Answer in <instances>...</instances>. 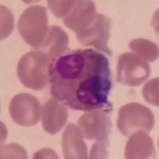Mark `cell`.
<instances>
[{
	"label": "cell",
	"instance_id": "cell-17",
	"mask_svg": "<svg viewBox=\"0 0 159 159\" xmlns=\"http://www.w3.org/2000/svg\"><path fill=\"white\" fill-rule=\"evenodd\" d=\"M14 30V17L12 13L1 6V40H3L11 34Z\"/></svg>",
	"mask_w": 159,
	"mask_h": 159
},
{
	"label": "cell",
	"instance_id": "cell-1",
	"mask_svg": "<svg viewBox=\"0 0 159 159\" xmlns=\"http://www.w3.org/2000/svg\"><path fill=\"white\" fill-rule=\"evenodd\" d=\"M49 75L51 96L70 109L112 108L108 59L97 51L69 49L51 62Z\"/></svg>",
	"mask_w": 159,
	"mask_h": 159
},
{
	"label": "cell",
	"instance_id": "cell-20",
	"mask_svg": "<svg viewBox=\"0 0 159 159\" xmlns=\"http://www.w3.org/2000/svg\"><path fill=\"white\" fill-rule=\"evenodd\" d=\"M34 158H59V157L52 149L45 148L37 152L34 156Z\"/></svg>",
	"mask_w": 159,
	"mask_h": 159
},
{
	"label": "cell",
	"instance_id": "cell-8",
	"mask_svg": "<svg viewBox=\"0 0 159 159\" xmlns=\"http://www.w3.org/2000/svg\"><path fill=\"white\" fill-rule=\"evenodd\" d=\"M9 112L16 124L22 127L34 126L41 119V103L33 95L20 93L11 99Z\"/></svg>",
	"mask_w": 159,
	"mask_h": 159
},
{
	"label": "cell",
	"instance_id": "cell-16",
	"mask_svg": "<svg viewBox=\"0 0 159 159\" xmlns=\"http://www.w3.org/2000/svg\"><path fill=\"white\" fill-rule=\"evenodd\" d=\"M49 10L57 18H65L72 10L75 0H49L47 2Z\"/></svg>",
	"mask_w": 159,
	"mask_h": 159
},
{
	"label": "cell",
	"instance_id": "cell-18",
	"mask_svg": "<svg viewBox=\"0 0 159 159\" xmlns=\"http://www.w3.org/2000/svg\"><path fill=\"white\" fill-rule=\"evenodd\" d=\"M1 158H27V153L22 146L11 143L1 147Z\"/></svg>",
	"mask_w": 159,
	"mask_h": 159
},
{
	"label": "cell",
	"instance_id": "cell-11",
	"mask_svg": "<svg viewBox=\"0 0 159 159\" xmlns=\"http://www.w3.org/2000/svg\"><path fill=\"white\" fill-rule=\"evenodd\" d=\"M62 151L65 159H87L88 147L77 126L69 123L62 135Z\"/></svg>",
	"mask_w": 159,
	"mask_h": 159
},
{
	"label": "cell",
	"instance_id": "cell-3",
	"mask_svg": "<svg viewBox=\"0 0 159 159\" xmlns=\"http://www.w3.org/2000/svg\"><path fill=\"white\" fill-rule=\"evenodd\" d=\"M47 11L42 6H30L23 11L18 22L20 35L26 44L34 49H40L47 35Z\"/></svg>",
	"mask_w": 159,
	"mask_h": 159
},
{
	"label": "cell",
	"instance_id": "cell-2",
	"mask_svg": "<svg viewBox=\"0 0 159 159\" xmlns=\"http://www.w3.org/2000/svg\"><path fill=\"white\" fill-rule=\"evenodd\" d=\"M51 62L49 57L41 50L26 52L18 64L17 73L20 82L32 90L44 89L49 82V69Z\"/></svg>",
	"mask_w": 159,
	"mask_h": 159
},
{
	"label": "cell",
	"instance_id": "cell-9",
	"mask_svg": "<svg viewBox=\"0 0 159 159\" xmlns=\"http://www.w3.org/2000/svg\"><path fill=\"white\" fill-rule=\"evenodd\" d=\"M96 7L94 2L90 0H78L72 10L63 19L64 24L71 30L78 33L87 28L96 15Z\"/></svg>",
	"mask_w": 159,
	"mask_h": 159
},
{
	"label": "cell",
	"instance_id": "cell-19",
	"mask_svg": "<svg viewBox=\"0 0 159 159\" xmlns=\"http://www.w3.org/2000/svg\"><path fill=\"white\" fill-rule=\"evenodd\" d=\"M108 139H98L92 146L90 158H107L108 157Z\"/></svg>",
	"mask_w": 159,
	"mask_h": 159
},
{
	"label": "cell",
	"instance_id": "cell-6",
	"mask_svg": "<svg viewBox=\"0 0 159 159\" xmlns=\"http://www.w3.org/2000/svg\"><path fill=\"white\" fill-rule=\"evenodd\" d=\"M111 19L102 14H96L92 23L83 31L76 34L78 41L83 45L93 46L98 50L112 56L113 52L108 47Z\"/></svg>",
	"mask_w": 159,
	"mask_h": 159
},
{
	"label": "cell",
	"instance_id": "cell-13",
	"mask_svg": "<svg viewBox=\"0 0 159 159\" xmlns=\"http://www.w3.org/2000/svg\"><path fill=\"white\" fill-rule=\"evenodd\" d=\"M69 36L61 28L51 25L40 49L52 61L69 50Z\"/></svg>",
	"mask_w": 159,
	"mask_h": 159
},
{
	"label": "cell",
	"instance_id": "cell-7",
	"mask_svg": "<svg viewBox=\"0 0 159 159\" xmlns=\"http://www.w3.org/2000/svg\"><path fill=\"white\" fill-rule=\"evenodd\" d=\"M150 66L144 60L130 52L120 55L117 65V81L130 87H137L148 79Z\"/></svg>",
	"mask_w": 159,
	"mask_h": 159
},
{
	"label": "cell",
	"instance_id": "cell-12",
	"mask_svg": "<svg viewBox=\"0 0 159 159\" xmlns=\"http://www.w3.org/2000/svg\"><path fill=\"white\" fill-rule=\"evenodd\" d=\"M154 142L147 133L139 130L130 136L125 147L127 159H146L154 155Z\"/></svg>",
	"mask_w": 159,
	"mask_h": 159
},
{
	"label": "cell",
	"instance_id": "cell-14",
	"mask_svg": "<svg viewBox=\"0 0 159 159\" xmlns=\"http://www.w3.org/2000/svg\"><path fill=\"white\" fill-rule=\"evenodd\" d=\"M129 48L133 54L143 60L154 61L158 58V46L147 39L137 38L132 40L129 43Z\"/></svg>",
	"mask_w": 159,
	"mask_h": 159
},
{
	"label": "cell",
	"instance_id": "cell-5",
	"mask_svg": "<svg viewBox=\"0 0 159 159\" xmlns=\"http://www.w3.org/2000/svg\"><path fill=\"white\" fill-rule=\"evenodd\" d=\"M112 108H97L84 112L77 121V127L84 139H108L112 128Z\"/></svg>",
	"mask_w": 159,
	"mask_h": 159
},
{
	"label": "cell",
	"instance_id": "cell-15",
	"mask_svg": "<svg viewBox=\"0 0 159 159\" xmlns=\"http://www.w3.org/2000/svg\"><path fill=\"white\" fill-rule=\"evenodd\" d=\"M159 78L150 80L143 89V96L146 101L150 104L159 106Z\"/></svg>",
	"mask_w": 159,
	"mask_h": 159
},
{
	"label": "cell",
	"instance_id": "cell-4",
	"mask_svg": "<svg viewBox=\"0 0 159 159\" xmlns=\"http://www.w3.org/2000/svg\"><path fill=\"white\" fill-rule=\"evenodd\" d=\"M154 122V116L150 108L141 103H130L119 109L117 127L123 135L130 137L139 130L150 133Z\"/></svg>",
	"mask_w": 159,
	"mask_h": 159
},
{
	"label": "cell",
	"instance_id": "cell-10",
	"mask_svg": "<svg viewBox=\"0 0 159 159\" xmlns=\"http://www.w3.org/2000/svg\"><path fill=\"white\" fill-rule=\"evenodd\" d=\"M68 111L66 106L57 99H50L45 102L42 110L43 129L49 134H56L67 123Z\"/></svg>",
	"mask_w": 159,
	"mask_h": 159
}]
</instances>
